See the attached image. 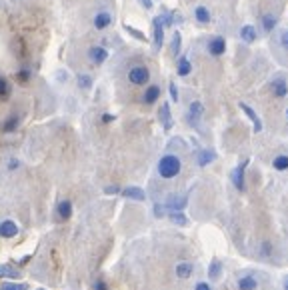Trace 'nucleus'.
<instances>
[{
    "mask_svg": "<svg viewBox=\"0 0 288 290\" xmlns=\"http://www.w3.org/2000/svg\"><path fill=\"white\" fill-rule=\"evenodd\" d=\"M270 52L274 54L276 62L288 66V22H282L274 28L270 40Z\"/></svg>",
    "mask_w": 288,
    "mask_h": 290,
    "instance_id": "1",
    "label": "nucleus"
},
{
    "mask_svg": "<svg viewBox=\"0 0 288 290\" xmlns=\"http://www.w3.org/2000/svg\"><path fill=\"white\" fill-rule=\"evenodd\" d=\"M158 174L164 178V180H170V178H176L182 170V160L176 156V154H164L160 160H158V166H156Z\"/></svg>",
    "mask_w": 288,
    "mask_h": 290,
    "instance_id": "2",
    "label": "nucleus"
},
{
    "mask_svg": "<svg viewBox=\"0 0 288 290\" xmlns=\"http://www.w3.org/2000/svg\"><path fill=\"white\" fill-rule=\"evenodd\" d=\"M266 88H268V92H270L272 98H276V100L286 98V96H288V76L282 74V72L274 74V76L268 80Z\"/></svg>",
    "mask_w": 288,
    "mask_h": 290,
    "instance_id": "3",
    "label": "nucleus"
},
{
    "mask_svg": "<svg viewBox=\"0 0 288 290\" xmlns=\"http://www.w3.org/2000/svg\"><path fill=\"white\" fill-rule=\"evenodd\" d=\"M280 24V12L278 10H264L258 16V26L262 36H270L274 32V28Z\"/></svg>",
    "mask_w": 288,
    "mask_h": 290,
    "instance_id": "4",
    "label": "nucleus"
},
{
    "mask_svg": "<svg viewBox=\"0 0 288 290\" xmlns=\"http://www.w3.org/2000/svg\"><path fill=\"white\" fill-rule=\"evenodd\" d=\"M126 78L132 86H146L150 82V68L146 64H134L128 68Z\"/></svg>",
    "mask_w": 288,
    "mask_h": 290,
    "instance_id": "5",
    "label": "nucleus"
},
{
    "mask_svg": "<svg viewBox=\"0 0 288 290\" xmlns=\"http://www.w3.org/2000/svg\"><path fill=\"white\" fill-rule=\"evenodd\" d=\"M204 116V104L200 100H192L188 104V112H186V122L192 126V128H196L200 118Z\"/></svg>",
    "mask_w": 288,
    "mask_h": 290,
    "instance_id": "6",
    "label": "nucleus"
},
{
    "mask_svg": "<svg viewBox=\"0 0 288 290\" xmlns=\"http://www.w3.org/2000/svg\"><path fill=\"white\" fill-rule=\"evenodd\" d=\"M206 50H208V54L214 56V58L224 56V54H226V38H224V36H212V38H208Z\"/></svg>",
    "mask_w": 288,
    "mask_h": 290,
    "instance_id": "7",
    "label": "nucleus"
},
{
    "mask_svg": "<svg viewBox=\"0 0 288 290\" xmlns=\"http://www.w3.org/2000/svg\"><path fill=\"white\" fill-rule=\"evenodd\" d=\"M152 38H154V52H160L164 46V24L160 16L152 20Z\"/></svg>",
    "mask_w": 288,
    "mask_h": 290,
    "instance_id": "8",
    "label": "nucleus"
},
{
    "mask_svg": "<svg viewBox=\"0 0 288 290\" xmlns=\"http://www.w3.org/2000/svg\"><path fill=\"white\" fill-rule=\"evenodd\" d=\"M246 166H248V160H242L234 170H232V184L238 192H244L246 190V184H244V172H246Z\"/></svg>",
    "mask_w": 288,
    "mask_h": 290,
    "instance_id": "9",
    "label": "nucleus"
},
{
    "mask_svg": "<svg viewBox=\"0 0 288 290\" xmlns=\"http://www.w3.org/2000/svg\"><path fill=\"white\" fill-rule=\"evenodd\" d=\"M238 36H240V40H242L244 44H254V42L258 40L260 32H258V28H256L254 24H244L242 28H240Z\"/></svg>",
    "mask_w": 288,
    "mask_h": 290,
    "instance_id": "10",
    "label": "nucleus"
},
{
    "mask_svg": "<svg viewBox=\"0 0 288 290\" xmlns=\"http://www.w3.org/2000/svg\"><path fill=\"white\" fill-rule=\"evenodd\" d=\"M108 48L104 46H90V50H88V58L94 62V64H104L108 60Z\"/></svg>",
    "mask_w": 288,
    "mask_h": 290,
    "instance_id": "11",
    "label": "nucleus"
},
{
    "mask_svg": "<svg viewBox=\"0 0 288 290\" xmlns=\"http://www.w3.org/2000/svg\"><path fill=\"white\" fill-rule=\"evenodd\" d=\"M188 204V198L186 194H170L164 202V208H168L170 212L172 210H184V206Z\"/></svg>",
    "mask_w": 288,
    "mask_h": 290,
    "instance_id": "12",
    "label": "nucleus"
},
{
    "mask_svg": "<svg viewBox=\"0 0 288 290\" xmlns=\"http://www.w3.org/2000/svg\"><path fill=\"white\" fill-rule=\"evenodd\" d=\"M192 16H194V20H196L198 24H202V26H208V24L212 22V12H210L208 6H204V4H198L194 10H192Z\"/></svg>",
    "mask_w": 288,
    "mask_h": 290,
    "instance_id": "13",
    "label": "nucleus"
},
{
    "mask_svg": "<svg viewBox=\"0 0 288 290\" xmlns=\"http://www.w3.org/2000/svg\"><path fill=\"white\" fill-rule=\"evenodd\" d=\"M238 106L242 108V112L250 118V122H252V128H254V132L258 134V132H262V120H260V116L254 112V108L252 106H248L246 102H238Z\"/></svg>",
    "mask_w": 288,
    "mask_h": 290,
    "instance_id": "14",
    "label": "nucleus"
},
{
    "mask_svg": "<svg viewBox=\"0 0 288 290\" xmlns=\"http://www.w3.org/2000/svg\"><path fill=\"white\" fill-rule=\"evenodd\" d=\"M92 24L96 30H106L110 24H112V14L108 10H100V12H96V16L92 18Z\"/></svg>",
    "mask_w": 288,
    "mask_h": 290,
    "instance_id": "15",
    "label": "nucleus"
},
{
    "mask_svg": "<svg viewBox=\"0 0 288 290\" xmlns=\"http://www.w3.org/2000/svg\"><path fill=\"white\" fill-rule=\"evenodd\" d=\"M158 120H160V124H162V128L164 130H170L172 128V112H170V104L168 102H164V104H160V108H158Z\"/></svg>",
    "mask_w": 288,
    "mask_h": 290,
    "instance_id": "16",
    "label": "nucleus"
},
{
    "mask_svg": "<svg viewBox=\"0 0 288 290\" xmlns=\"http://www.w3.org/2000/svg\"><path fill=\"white\" fill-rule=\"evenodd\" d=\"M160 86L158 84H150L146 90H144V94H142V102L144 104H154L158 98H160Z\"/></svg>",
    "mask_w": 288,
    "mask_h": 290,
    "instance_id": "17",
    "label": "nucleus"
},
{
    "mask_svg": "<svg viewBox=\"0 0 288 290\" xmlns=\"http://www.w3.org/2000/svg\"><path fill=\"white\" fill-rule=\"evenodd\" d=\"M236 286H238V290H256L258 288V278L254 274H244V276L238 278Z\"/></svg>",
    "mask_w": 288,
    "mask_h": 290,
    "instance_id": "18",
    "label": "nucleus"
},
{
    "mask_svg": "<svg viewBox=\"0 0 288 290\" xmlns=\"http://www.w3.org/2000/svg\"><path fill=\"white\" fill-rule=\"evenodd\" d=\"M122 196H124V198H130V200L142 202V200H146V192H144L142 188H138V186H126V188L122 190Z\"/></svg>",
    "mask_w": 288,
    "mask_h": 290,
    "instance_id": "19",
    "label": "nucleus"
},
{
    "mask_svg": "<svg viewBox=\"0 0 288 290\" xmlns=\"http://www.w3.org/2000/svg\"><path fill=\"white\" fill-rule=\"evenodd\" d=\"M18 234V226L14 220H2L0 222V236L2 238H14Z\"/></svg>",
    "mask_w": 288,
    "mask_h": 290,
    "instance_id": "20",
    "label": "nucleus"
},
{
    "mask_svg": "<svg viewBox=\"0 0 288 290\" xmlns=\"http://www.w3.org/2000/svg\"><path fill=\"white\" fill-rule=\"evenodd\" d=\"M214 160H216V152H214V150H210V148H202V150H198L196 164H198L200 168L208 166V164H210V162H214Z\"/></svg>",
    "mask_w": 288,
    "mask_h": 290,
    "instance_id": "21",
    "label": "nucleus"
},
{
    "mask_svg": "<svg viewBox=\"0 0 288 290\" xmlns=\"http://www.w3.org/2000/svg\"><path fill=\"white\" fill-rule=\"evenodd\" d=\"M174 272H176V276H178V278L186 280V278H190V276H192V272H194V264H192V262H186V260H184V262H178Z\"/></svg>",
    "mask_w": 288,
    "mask_h": 290,
    "instance_id": "22",
    "label": "nucleus"
},
{
    "mask_svg": "<svg viewBox=\"0 0 288 290\" xmlns=\"http://www.w3.org/2000/svg\"><path fill=\"white\" fill-rule=\"evenodd\" d=\"M192 72V62L188 60V56H178V62H176V74L178 76H188Z\"/></svg>",
    "mask_w": 288,
    "mask_h": 290,
    "instance_id": "23",
    "label": "nucleus"
},
{
    "mask_svg": "<svg viewBox=\"0 0 288 290\" xmlns=\"http://www.w3.org/2000/svg\"><path fill=\"white\" fill-rule=\"evenodd\" d=\"M180 50H182V34L178 30H174L172 40H170V52H172L174 58H178L180 56Z\"/></svg>",
    "mask_w": 288,
    "mask_h": 290,
    "instance_id": "24",
    "label": "nucleus"
},
{
    "mask_svg": "<svg viewBox=\"0 0 288 290\" xmlns=\"http://www.w3.org/2000/svg\"><path fill=\"white\" fill-rule=\"evenodd\" d=\"M56 214H58L60 220H68L70 214H72V204H70V200H60L58 206H56Z\"/></svg>",
    "mask_w": 288,
    "mask_h": 290,
    "instance_id": "25",
    "label": "nucleus"
},
{
    "mask_svg": "<svg viewBox=\"0 0 288 290\" xmlns=\"http://www.w3.org/2000/svg\"><path fill=\"white\" fill-rule=\"evenodd\" d=\"M272 168L278 172H286L288 170V154H278L272 160Z\"/></svg>",
    "mask_w": 288,
    "mask_h": 290,
    "instance_id": "26",
    "label": "nucleus"
},
{
    "mask_svg": "<svg viewBox=\"0 0 288 290\" xmlns=\"http://www.w3.org/2000/svg\"><path fill=\"white\" fill-rule=\"evenodd\" d=\"M168 218H170V222L176 224V226H186V224H188V218H186V214H184L182 210H172V212L168 214Z\"/></svg>",
    "mask_w": 288,
    "mask_h": 290,
    "instance_id": "27",
    "label": "nucleus"
},
{
    "mask_svg": "<svg viewBox=\"0 0 288 290\" xmlns=\"http://www.w3.org/2000/svg\"><path fill=\"white\" fill-rule=\"evenodd\" d=\"M18 126H20V116H18V114H12L8 120H4V124H2V132H14Z\"/></svg>",
    "mask_w": 288,
    "mask_h": 290,
    "instance_id": "28",
    "label": "nucleus"
},
{
    "mask_svg": "<svg viewBox=\"0 0 288 290\" xmlns=\"http://www.w3.org/2000/svg\"><path fill=\"white\" fill-rule=\"evenodd\" d=\"M220 276H222V262L220 260H212L210 266H208V278L218 280Z\"/></svg>",
    "mask_w": 288,
    "mask_h": 290,
    "instance_id": "29",
    "label": "nucleus"
},
{
    "mask_svg": "<svg viewBox=\"0 0 288 290\" xmlns=\"http://www.w3.org/2000/svg\"><path fill=\"white\" fill-rule=\"evenodd\" d=\"M18 270L10 264H0V278H18Z\"/></svg>",
    "mask_w": 288,
    "mask_h": 290,
    "instance_id": "30",
    "label": "nucleus"
},
{
    "mask_svg": "<svg viewBox=\"0 0 288 290\" xmlns=\"http://www.w3.org/2000/svg\"><path fill=\"white\" fill-rule=\"evenodd\" d=\"M76 82H78V88H84V90L92 88V76L90 74H84V72L76 74Z\"/></svg>",
    "mask_w": 288,
    "mask_h": 290,
    "instance_id": "31",
    "label": "nucleus"
},
{
    "mask_svg": "<svg viewBox=\"0 0 288 290\" xmlns=\"http://www.w3.org/2000/svg\"><path fill=\"white\" fill-rule=\"evenodd\" d=\"M10 92H12V86H10V82L6 80V78H2L0 76V98H8L10 96Z\"/></svg>",
    "mask_w": 288,
    "mask_h": 290,
    "instance_id": "32",
    "label": "nucleus"
},
{
    "mask_svg": "<svg viewBox=\"0 0 288 290\" xmlns=\"http://www.w3.org/2000/svg\"><path fill=\"white\" fill-rule=\"evenodd\" d=\"M30 76H32V70H30V68H20V70H16V74H14V78H16L20 84H26V82L30 80Z\"/></svg>",
    "mask_w": 288,
    "mask_h": 290,
    "instance_id": "33",
    "label": "nucleus"
},
{
    "mask_svg": "<svg viewBox=\"0 0 288 290\" xmlns=\"http://www.w3.org/2000/svg\"><path fill=\"white\" fill-rule=\"evenodd\" d=\"M168 92H170L172 102H178V100H180V94H178V86H176V82H170V84H168Z\"/></svg>",
    "mask_w": 288,
    "mask_h": 290,
    "instance_id": "34",
    "label": "nucleus"
},
{
    "mask_svg": "<svg viewBox=\"0 0 288 290\" xmlns=\"http://www.w3.org/2000/svg\"><path fill=\"white\" fill-rule=\"evenodd\" d=\"M0 290H28V286L26 284H10V282H6V284L0 286Z\"/></svg>",
    "mask_w": 288,
    "mask_h": 290,
    "instance_id": "35",
    "label": "nucleus"
},
{
    "mask_svg": "<svg viewBox=\"0 0 288 290\" xmlns=\"http://www.w3.org/2000/svg\"><path fill=\"white\" fill-rule=\"evenodd\" d=\"M124 28H126V32L132 34L134 38H138V40H146V36H144L140 30H136V28H132V26H128V24H124Z\"/></svg>",
    "mask_w": 288,
    "mask_h": 290,
    "instance_id": "36",
    "label": "nucleus"
},
{
    "mask_svg": "<svg viewBox=\"0 0 288 290\" xmlns=\"http://www.w3.org/2000/svg\"><path fill=\"white\" fill-rule=\"evenodd\" d=\"M164 210H166L164 204H154V216L156 218H162L164 216Z\"/></svg>",
    "mask_w": 288,
    "mask_h": 290,
    "instance_id": "37",
    "label": "nucleus"
},
{
    "mask_svg": "<svg viewBox=\"0 0 288 290\" xmlns=\"http://www.w3.org/2000/svg\"><path fill=\"white\" fill-rule=\"evenodd\" d=\"M18 166H20V160L18 158H10L8 160V170H16Z\"/></svg>",
    "mask_w": 288,
    "mask_h": 290,
    "instance_id": "38",
    "label": "nucleus"
},
{
    "mask_svg": "<svg viewBox=\"0 0 288 290\" xmlns=\"http://www.w3.org/2000/svg\"><path fill=\"white\" fill-rule=\"evenodd\" d=\"M138 2H140L144 8H146V10H150V8L154 6V0H138Z\"/></svg>",
    "mask_w": 288,
    "mask_h": 290,
    "instance_id": "39",
    "label": "nucleus"
},
{
    "mask_svg": "<svg viewBox=\"0 0 288 290\" xmlns=\"http://www.w3.org/2000/svg\"><path fill=\"white\" fill-rule=\"evenodd\" d=\"M104 192H106V194H118L120 188H118V186H106V188H104Z\"/></svg>",
    "mask_w": 288,
    "mask_h": 290,
    "instance_id": "40",
    "label": "nucleus"
},
{
    "mask_svg": "<svg viewBox=\"0 0 288 290\" xmlns=\"http://www.w3.org/2000/svg\"><path fill=\"white\" fill-rule=\"evenodd\" d=\"M194 290H212V288H210V284H208V282H198Z\"/></svg>",
    "mask_w": 288,
    "mask_h": 290,
    "instance_id": "41",
    "label": "nucleus"
},
{
    "mask_svg": "<svg viewBox=\"0 0 288 290\" xmlns=\"http://www.w3.org/2000/svg\"><path fill=\"white\" fill-rule=\"evenodd\" d=\"M94 290H108V288H106V284H104L102 280H96V284H94Z\"/></svg>",
    "mask_w": 288,
    "mask_h": 290,
    "instance_id": "42",
    "label": "nucleus"
},
{
    "mask_svg": "<svg viewBox=\"0 0 288 290\" xmlns=\"http://www.w3.org/2000/svg\"><path fill=\"white\" fill-rule=\"evenodd\" d=\"M114 118H116V116H112V114H102V122H104V124L114 122Z\"/></svg>",
    "mask_w": 288,
    "mask_h": 290,
    "instance_id": "43",
    "label": "nucleus"
},
{
    "mask_svg": "<svg viewBox=\"0 0 288 290\" xmlns=\"http://www.w3.org/2000/svg\"><path fill=\"white\" fill-rule=\"evenodd\" d=\"M282 290H288V274L282 278Z\"/></svg>",
    "mask_w": 288,
    "mask_h": 290,
    "instance_id": "44",
    "label": "nucleus"
},
{
    "mask_svg": "<svg viewBox=\"0 0 288 290\" xmlns=\"http://www.w3.org/2000/svg\"><path fill=\"white\" fill-rule=\"evenodd\" d=\"M284 116H286V120H288V108H286V112H284Z\"/></svg>",
    "mask_w": 288,
    "mask_h": 290,
    "instance_id": "45",
    "label": "nucleus"
},
{
    "mask_svg": "<svg viewBox=\"0 0 288 290\" xmlns=\"http://www.w3.org/2000/svg\"><path fill=\"white\" fill-rule=\"evenodd\" d=\"M38 290H44V288H38Z\"/></svg>",
    "mask_w": 288,
    "mask_h": 290,
    "instance_id": "46",
    "label": "nucleus"
}]
</instances>
